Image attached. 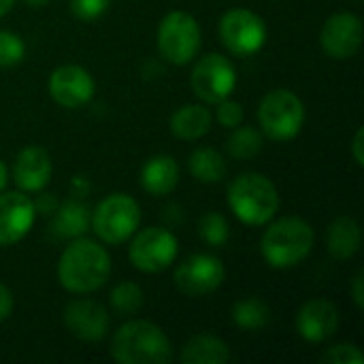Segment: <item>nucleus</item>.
<instances>
[{"mask_svg":"<svg viewBox=\"0 0 364 364\" xmlns=\"http://www.w3.org/2000/svg\"><path fill=\"white\" fill-rule=\"evenodd\" d=\"M179 360L183 364H222L230 360V348L215 335H196L181 348Z\"/></svg>","mask_w":364,"mask_h":364,"instance_id":"nucleus-20","label":"nucleus"},{"mask_svg":"<svg viewBox=\"0 0 364 364\" xmlns=\"http://www.w3.org/2000/svg\"><path fill=\"white\" fill-rule=\"evenodd\" d=\"M51 158L43 147H26L13 164V179L23 192H41L51 179Z\"/></svg>","mask_w":364,"mask_h":364,"instance_id":"nucleus-17","label":"nucleus"},{"mask_svg":"<svg viewBox=\"0 0 364 364\" xmlns=\"http://www.w3.org/2000/svg\"><path fill=\"white\" fill-rule=\"evenodd\" d=\"M322 49L333 60H350L363 45V21L354 13H337L326 19L320 34Z\"/></svg>","mask_w":364,"mask_h":364,"instance_id":"nucleus-12","label":"nucleus"},{"mask_svg":"<svg viewBox=\"0 0 364 364\" xmlns=\"http://www.w3.org/2000/svg\"><path fill=\"white\" fill-rule=\"evenodd\" d=\"M339 328V311L326 299L307 301L296 314V331L309 343L328 341Z\"/></svg>","mask_w":364,"mask_h":364,"instance_id":"nucleus-16","label":"nucleus"},{"mask_svg":"<svg viewBox=\"0 0 364 364\" xmlns=\"http://www.w3.org/2000/svg\"><path fill=\"white\" fill-rule=\"evenodd\" d=\"M262 132L254 126H237L226 139V151L235 160H250L262 151Z\"/></svg>","mask_w":364,"mask_h":364,"instance_id":"nucleus-25","label":"nucleus"},{"mask_svg":"<svg viewBox=\"0 0 364 364\" xmlns=\"http://www.w3.org/2000/svg\"><path fill=\"white\" fill-rule=\"evenodd\" d=\"M111 0H70V13L83 21H92L96 17H100L107 9H109Z\"/></svg>","mask_w":364,"mask_h":364,"instance_id":"nucleus-31","label":"nucleus"},{"mask_svg":"<svg viewBox=\"0 0 364 364\" xmlns=\"http://www.w3.org/2000/svg\"><path fill=\"white\" fill-rule=\"evenodd\" d=\"M26 55V45L23 41L9 30H0V66L9 68L15 66L23 60Z\"/></svg>","mask_w":364,"mask_h":364,"instance_id":"nucleus-28","label":"nucleus"},{"mask_svg":"<svg viewBox=\"0 0 364 364\" xmlns=\"http://www.w3.org/2000/svg\"><path fill=\"white\" fill-rule=\"evenodd\" d=\"M36 218L34 203L21 192H0V247L21 241Z\"/></svg>","mask_w":364,"mask_h":364,"instance_id":"nucleus-14","label":"nucleus"},{"mask_svg":"<svg viewBox=\"0 0 364 364\" xmlns=\"http://www.w3.org/2000/svg\"><path fill=\"white\" fill-rule=\"evenodd\" d=\"M6 181H9V175H6V166L2 164V160H0V192L6 188Z\"/></svg>","mask_w":364,"mask_h":364,"instance_id":"nucleus-35","label":"nucleus"},{"mask_svg":"<svg viewBox=\"0 0 364 364\" xmlns=\"http://www.w3.org/2000/svg\"><path fill=\"white\" fill-rule=\"evenodd\" d=\"M200 26L186 11L168 13L158 26V49L171 64L183 66L194 60L200 49Z\"/></svg>","mask_w":364,"mask_h":364,"instance_id":"nucleus-7","label":"nucleus"},{"mask_svg":"<svg viewBox=\"0 0 364 364\" xmlns=\"http://www.w3.org/2000/svg\"><path fill=\"white\" fill-rule=\"evenodd\" d=\"M13 2H15V0H0V17H2V15H6V13L11 11Z\"/></svg>","mask_w":364,"mask_h":364,"instance_id":"nucleus-36","label":"nucleus"},{"mask_svg":"<svg viewBox=\"0 0 364 364\" xmlns=\"http://www.w3.org/2000/svg\"><path fill=\"white\" fill-rule=\"evenodd\" d=\"M111 356L119 364H166L173 360V346L158 324L130 320L115 331Z\"/></svg>","mask_w":364,"mask_h":364,"instance_id":"nucleus-2","label":"nucleus"},{"mask_svg":"<svg viewBox=\"0 0 364 364\" xmlns=\"http://www.w3.org/2000/svg\"><path fill=\"white\" fill-rule=\"evenodd\" d=\"M188 168L200 183H218L226 177V160L213 147H198L188 158Z\"/></svg>","mask_w":364,"mask_h":364,"instance_id":"nucleus-23","label":"nucleus"},{"mask_svg":"<svg viewBox=\"0 0 364 364\" xmlns=\"http://www.w3.org/2000/svg\"><path fill=\"white\" fill-rule=\"evenodd\" d=\"M320 360L324 364H363L364 354L354 343H339V346L328 348Z\"/></svg>","mask_w":364,"mask_h":364,"instance_id":"nucleus-29","label":"nucleus"},{"mask_svg":"<svg viewBox=\"0 0 364 364\" xmlns=\"http://www.w3.org/2000/svg\"><path fill=\"white\" fill-rule=\"evenodd\" d=\"M258 124L260 130L273 141H292L305 124V105L303 100L286 90H271L258 107Z\"/></svg>","mask_w":364,"mask_h":364,"instance_id":"nucleus-5","label":"nucleus"},{"mask_svg":"<svg viewBox=\"0 0 364 364\" xmlns=\"http://www.w3.org/2000/svg\"><path fill=\"white\" fill-rule=\"evenodd\" d=\"M220 41L235 55H254L267 43V23L247 9L226 11L220 19Z\"/></svg>","mask_w":364,"mask_h":364,"instance_id":"nucleus-9","label":"nucleus"},{"mask_svg":"<svg viewBox=\"0 0 364 364\" xmlns=\"http://www.w3.org/2000/svg\"><path fill=\"white\" fill-rule=\"evenodd\" d=\"M218 122L224 126V128H237L243 124V117H245V111L241 107V102L237 100H230V98H224L222 102H218V113H215Z\"/></svg>","mask_w":364,"mask_h":364,"instance_id":"nucleus-30","label":"nucleus"},{"mask_svg":"<svg viewBox=\"0 0 364 364\" xmlns=\"http://www.w3.org/2000/svg\"><path fill=\"white\" fill-rule=\"evenodd\" d=\"M360 243H363L360 224L350 215L337 218L326 230V247H328L331 256L337 260L352 258L360 250Z\"/></svg>","mask_w":364,"mask_h":364,"instance_id":"nucleus-19","label":"nucleus"},{"mask_svg":"<svg viewBox=\"0 0 364 364\" xmlns=\"http://www.w3.org/2000/svg\"><path fill=\"white\" fill-rule=\"evenodd\" d=\"M23 2H26L28 6H32V9H38V6H45L49 0H23Z\"/></svg>","mask_w":364,"mask_h":364,"instance_id":"nucleus-37","label":"nucleus"},{"mask_svg":"<svg viewBox=\"0 0 364 364\" xmlns=\"http://www.w3.org/2000/svg\"><path fill=\"white\" fill-rule=\"evenodd\" d=\"M64 324L68 333L81 341H100L109 331V314L96 301L77 299L66 305Z\"/></svg>","mask_w":364,"mask_h":364,"instance_id":"nucleus-15","label":"nucleus"},{"mask_svg":"<svg viewBox=\"0 0 364 364\" xmlns=\"http://www.w3.org/2000/svg\"><path fill=\"white\" fill-rule=\"evenodd\" d=\"M211 130V111L203 105H183L171 115V132L181 141H196Z\"/></svg>","mask_w":364,"mask_h":364,"instance_id":"nucleus-21","label":"nucleus"},{"mask_svg":"<svg viewBox=\"0 0 364 364\" xmlns=\"http://www.w3.org/2000/svg\"><path fill=\"white\" fill-rule=\"evenodd\" d=\"M179 183V164L168 154L151 156L141 168V186L151 196H166Z\"/></svg>","mask_w":364,"mask_h":364,"instance_id":"nucleus-18","label":"nucleus"},{"mask_svg":"<svg viewBox=\"0 0 364 364\" xmlns=\"http://www.w3.org/2000/svg\"><path fill=\"white\" fill-rule=\"evenodd\" d=\"M228 205L247 226H262L279 211V192L262 173H241L228 186Z\"/></svg>","mask_w":364,"mask_h":364,"instance_id":"nucleus-4","label":"nucleus"},{"mask_svg":"<svg viewBox=\"0 0 364 364\" xmlns=\"http://www.w3.org/2000/svg\"><path fill=\"white\" fill-rule=\"evenodd\" d=\"M90 224H92V213L79 200H66L64 205H60V209H55L53 230L64 239L81 237L90 228Z\"/></svg>","mask_w":364,"mask_h":364,"instance_id":"nucleus-22","label":"nucleus"},{"mask_svg":"<svg viewBox=\"0 0 364 364\" xmlns=\"http://www.w3.org/2000/svg\"><path fill=\"white\" fill-rule=\"evenodd\" d=\"M224 275H226V269L218 256L194 254V256H188L175 269L173 282H175L177 290L183 292L186 296L200 299V296L215 292L222 286Z\"/></svg>","mask_w":364,"mask_h":364,"instance_id":"nucleus-11","label":"nucleus"},{"mask_svg":"<svg viewBox=\"0 0 364 364\" xmlns=\"http://www.w3.org/2000/svg\"><path fill=\"white\" fill-rule=\"evenodd\" d=\"M316 235L309 222L286 215L273 222L260 241V252L273 269H292L301 264L314 250Z\"/></svg>","mask_w":364,"mask_h":364,"instance_id":"nucleus-3","label":"nucleus"},{"mask_svg":"<svg viewBox=\"0 0 364 364\" xmlns=\"http://www.w3.org/2000/svg\"><path fill=\"white\" fill-rule=\"evenodd\" d=\"M232 322L241 331H262L271 322V307L258 296L241 299L232 307Z\"/></svg>","mask_w":364,"mask_h":364,"instance_id":"nucleus-24","label":"nucleus"},{"mask_svg":"<svg viewBox=\"0 0 364 364\" xmlns=\"http://www.w3.org/2000/svg\"><path fill=\"white\" fill-rule=\"evenodd\" d=\"M96 83L92 75L77 64L58 66L49 77V96L64 109H79L94 96Z\"/></svg>","mask_w":364,"mask_h":364,"instance_id":"nucleus-13","label":"nucleus"},{"mask_svg":"<svg viewBox=\"0 0 364 364\" xmlns=\"http://www.w3.org/2000/svg\"><path fill=\"white\" fill-rule=\"evenodd\" d=\"M13 314V292L0 282V322H4Z\"/></svg>","mask_w":364,"mask_h":364,"instance_id":"nucleus-32","label":"nucleus"},{"mask_svg":"<svg viewBox=\"0 0 364 364\" xmlns=\"http://www.w3.org/2000/svg\"><path fill=\"white\" fill-rule=\"evenodd\" d=\"M352 299L358 309H364V292H363V271H358L352 279Z\"/></svg>","mask_w":364,"mask_h":364,"instance_id":"nucleus-33","label":"nucleus"},{"mask_svg":"<svg viewBox=\"0 0 364 364\" xmlns=\"http://www.w3.org/2000/svg\"><path fill=\"white\" fill-rule=\"evenodd\" d=\"M111 275L109 252L92 239H75L60 256L58 279L73 294H90L107 284Z\"/></svg>","mask_w":364,"mask_h":364,"instance_id":"nucleus-1","label":"nucleus"},{"mask_svg":"<svg viewBox=\"0 0 364 364\" xmlns=\"http://www.w3.org/2000/svg\"><path fill=\"white\" fill-rule=\"evenodd\" d=\"M141 224L139 203L122 192L102 198L92 213V228L107 245H122L128 241Z\"/></svg>","mask_w":364,"mask_h":364,"instance_id":"nucleus-6","label":"nucleus"},{"mask_svg":"<svg viewBox=\"0 0 364 364\" xmlns=\"http://www.w3.org/2000/svg\"><path fill=\"white\" fill-rule=\"evenodd\" d=\"M179 243L177 237L160 226H149L136 232L128 247V258L134 269L143 273H160L173 264L177 258Z\"/></svg>","mask_w":364,"mask_h":364,"instance_id":"nucleus-10","label":"nucleus"},{"mask_svg":"<svg viewBox=\"0 0 364 364\" xmlns=\"http://www.w3.org/2000/svg\"><path fill=\"white\" fill-rule=\"evenodd\" d=\"M198 235L200 239L211 245V247H222L228 237H230V230H228V222L222 213H215V211H209L200 218L198 222Z\"/></svg>","mask_w":364,"mask_h":364,"instance_id":"nucleus-27","label":"nucleus"},{"mask_svg":"<svg viewBox=\"0 0 364 364\" xmlns=\"http://www.w3.org/2000/svg\"><path fill=\"white\" fill-rule=\"evenodd\" d=\"M190 85L203 102L218 105L224 98H230L237 85L235 64L222 53H207L194 64Z\"/></svg>","mask_w":364,"mask_h":364,"instance_id":"nucleus-8","label":"nucleus"},{"mask_svg":"<svg viewBox=\"0 0 364 364\" xmlns=\"http://www.w3.org/2000/svg\"><path fill=\"white\" fill-rule=\"evenodd\" d=\"M363 139H364V130L363 128H358V130H356V134H354V141H352V156H354V160H356V164H358V166H364Z\"/></svg>","mask_w":364,"mask_h":364,"instance_id":"nucleus-34","label":"nucleus"},{"mask_svg":"<svg viewBox=\"0 0 364 364\" xmlns=\"http://www.w3.org/2000/svg\"><path fill=\"white\" fill-rule=\"evenodd\" d=\"M143 288L134 282H122L111 290V307L119 316H132L143 307Z\"/></svg>","mask_w":364,"mask_h":364,"instance_id":"nucleus-26","label":"nucleus"}]
</instances>
